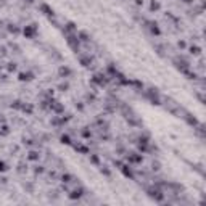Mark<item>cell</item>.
<instances>
[{
  "instance_id": "52a82bcc",
  "label": "cell",
  "mask_w": 206,
  "mask_h": 206,
  "mask_svg": "<svg viewBox=\"0 0 206 206\" xmlns=\"http://www.w3.org/2000/svg\"><path fill=\"white\" fill-rule=\"evenodd\" d=\"M8 64H10V66H8L10 71H15L16 69V63H8Z\"/></svg>"
},
{
  "instance_id": "7a4b0ae2",
  "label": "cell",
  "mask_w": 206,
  "mask_h": 206,
  "mask_svg": "<svg viewBox=\"0 0 206 206\" xmlns=\"http://www.w3.org/2000/svg\"><path fill=\"white\" fill-rule=\"evenodd\" d=\"M82 193H84V190H82V188H79V190H73V192L69 193V198H73V200H76V198H81Z\"/></svg>"
},
{
  "instance_id": "6da1fadb",
  "label": "cell",
  "mask_w": 206,
  "mask_h": 206,
  "mask_svg": "<svg viewBox=\"0 0 206 206\" xmlns=\"http://www.w3.org/2000/svg\"><path fill=\"white\" fill-rule=\"evenodd\" d=\"M23 32H24V36H26V37H32V36H34V32H36V24H29V26H26Z\"/></svg>"
},
{
  "instance_id": "8992f818",
  "label": "cell",
  "mask_w": 206,
  "mask_h": 206,
  "mask_svg": "<svg viewBox=\"0 0 206 206\" xmlns=\"http://www.w3.org/2000/svg\"><path fill=\"white\" fill-rule=\"evenodd\" d=\"M8 167H6V164L3 163V161H0V172H3V171H6Z\"/></svg>"
},
{
  "instance_id": "277c9868",
  "label": "cell",
  "mask_w": 206,
  "mask_h": 206,
  "mask_svg": "<svg viewBox=\"0 0 206 206\" xmlns=\"http://www.w3.org/2000/svg\"><path fill=\"white\" fill-rule=\"evenodd\" d=\"M60 74L66 77V76H69V74H71V69H69V68H66V66H61L60 68Z\"/></svg>"
},
{
  "instance_id": "5b68a950",
  "label": "cell",
  "mask_w": 206,
  "mask_h": 206,
  "mask_svg": "<svg viewBox=\"0 0 206 206\" xmlns=\"http://www.w3.org/2000/svg\"><path fill=\"white\" fill-rule=\"evenodd\" d=\"M19 76H21V77H19L21 81H31V79H32L29 73H23V74H19Z\"/></svg>"
},
{
  "instance_id": "3957f363",
  "label": "cell",
  "mask_w": 206,
  "mask_h": 206,
  "mask_svg": "<svg viewBox=\"0 0 206 206\" xmlns=\"http://www.w3.org/2000/svg\"><path fill=\"white\" fill-rule=\"evenodd\" d=\"M39 158H40V154L37 152H31L29 154H27V159H31V161H37Z\"/></svg>"
}]
</instances>
